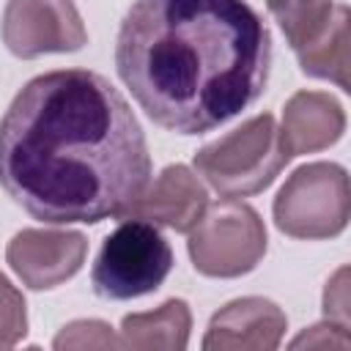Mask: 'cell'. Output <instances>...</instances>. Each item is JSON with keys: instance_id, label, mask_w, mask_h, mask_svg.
I'll return each instance as SVG.
<instances>
[{"instance_id": "obj_12", "label": "cell", "mask_w": 351, "mask_h": 351, "mask_svg": "<svg viewBox=\"0 0 351 351\" xmlns=\"http://www.w3.org/2000/svg\"><path fill=\"white\" fill-rule=\"evenodd\" d=\"M192 315L184 299H167L151 313H132L121 324L126 348H186Z\"/></svg>"}, {"instance_id": "obj_13", "label": "cell", "mask_w": 351, "mask_h": 351, "mask_svg": "<svg viewBox=\"0 0 351 351\" xmlns=\"http://www.w3.org/2000/svg\"><path fill=\"white\" fill-rule=\"evenodd\" d=\"M348 5H335L329 30L324 33V38L299 52V66L304 74L318 77V80H329L337 88L348 90Z\"/></svg>"}, {"instance_id": "obj_15", "label": "cell", "mask_w": 351, "mask_h": 351, "mask_svg": "<svg viewBox=\"0 0 351 351\" xmlns=\"http://www.w3.org/2000/svg\"><path fill=\"white\" fill-rule=\"evenodd\" d=\"M27 332V310L25 296L0 274V348L16 346Z\"/></svg>"}, {"instance_id": "obj_16", "label": "cell", "mask_w": 351, "mask_h": 351, "mask_svg": "<svg viewBox=\"0 0 351 351\" xmlns=\"http://www.w3.org/2000/svg\"><path fill=\"white\" fill-rule=\"evenodd\" d=\"M112 326H107L104 321H71L69 326L60 329V335L55 337V348H110V346H121V337H115L110 332Z\"/></svg>"}, {"instance_id": "obj_10", "label": "cell", "mask_w": 351, "mask_h": 351, "mask_svg": "<svg viewBox=\"0 0 351 351\" xmlns=\"http://www.w3.org/2000/svg\"><path fill=\"white\" fill-rule=\"evenodd\" d=\"M288 329L285 313L261 296H244L228 302L217 310L208 321V332L203 337L206 351H236V348H255L271 351L280 346Z\"/></svg>"}, {"instance_id": "obj_1", "label": "cell", "mask_w": 351, "mask_h": 351, "mask_svg": "<svg viewBox=\"0 0 351 351\" xmlns=\"http://www.w3.org/2000/svg\"><path fill=\"white\" fill-rule=\"evenodd\" d=\"M0 184L47 225L121 219L151 184L143 126L101 74H38L0 121Z\"/></svg>"}, {"instance_id": "obj_17", "label": "cell", "mask_w": 351, "mask_h": 351, "mask_svg": "<svg viewBox=\"0 0 351 351\" xmlns=\"http://www.w3.org/2000/svg\"><path fill=\"white\" fill-rule=\"evenodd\" d=\"M324 313L329 321L348 324V269H337L324 291Z\"/></svg>"}, {"instance_id": "obj_3", "label": "cell", "mask_w": 351, "mask_h": 351, "mask_svg": "<svg viewBox=\"0 0 351 351\" xmlns=\"http://www.w3.org/2000/svg\"><path fill=\"white\" fill-rule=\"evenodd\" d=\"M285 165L288 154L271 112L244 121L195 154V170L225 197L263 192Z\"/></svg>"}, {"instance_id": "obj_8", "label": "cell", "mask_w": 351, "mask_h": 351, "mask_svg": "<svg viewBox=\"0 0 351 351\" xmlns=\"http://www.w3.org/2000/svg\"><path fill=\"white\" fill-rule=\"evenodd\" d=\"M88 255V239L80 230H19L8 247L5 261L14 274L33 291H47L80 271Z\"/></svg>"}, {"instance_id": "obj_4", "label": "cell", "mask_w": 351, "mask_h": 351, "mask_svg": "<svg viewBox=\"0 0 351 351\" xmlns=\"http://www.w3.org/2000/svg\"><path fill=\"white\" fill-rule=\"evenodd\" d=\"M173 269V250L156 225L126 217L101 244L90 282L101 299L123 302L156 291Z\"/></svg>"}, {"instance_id": "obj_7", "label": "cell", "mask_w": 351, "mask_h": 351, "mask_svg": "<svg viewBox=\"0 0 351 351\" xmlns=\"http://www.w3.org/2000/svg\"><path fill=\"white\" fill-rule=\"evenodd\" d=\"M3 41L16 58H38L82 49L88 30L74 0H8L3 11Z\"/></svg>"}, {"instance_id": "obj_2", "label": "cell", "mask_w": 351, "mask_h": 351, "mask_svg": "<svg viewBox=\"0 0 351 351\" xmlns=\"http://www.w3.org/2000/svg\"><path fill=\"white\" fill-rule=\"evenodd\" d=\"M269 66V27L244 0H134L118 27V77L176 134L241 115L266 90Z\"/></svg>"}, {"instance_id": "obj_14", "label": "cell", "mask_w": 351, "mask_h": 351, "mask_svg": "<svg viewBox=\"0 0 351 351\" xmlns=\"http://www.w3.org/2000/svg\"><path fill=\"white\" fill-rule=\"evenodd\" d=\"M266 5L296 55L324 38L335 14V0H266Z\"/></svg>"}, {"instance_id": "obj_18", "label": "cell", "mask_w": 351, "mask_h": 351, "mask_svg": "<svg viewBox=\"0 0 351 351\" xmlns=\"http://www.w3.org/2000/svg\"><path fill=\"white\" fill-rule=\"evenodd\" d=\"M293 348L299 346H337V348H348V335H346V326L337 324V321H326V324H315L310 326L307 332H302L293 343Z\"/></svg>"}, {"instance_id": "obj_11", "label": "cell", "mask_w": 351, "mask_h": 351, "mask_svg": "<svg viewBox=\"0 0 351 351\" xmlns=\"http://www.w3.org/2000/svg\"><path fill=\"white\" fill-rule=\"evenodd\" d=\"M346 132L343 104L324 90H299L288 99L282 110L280 140L291 156L315 154L335 145Z\"/></svg>"}, {"instance_id": "obj_5", "label": "cell", "mask_w": 351, "mask_h": 351, "mask_svg": "<svg viewBox=\"0 0 351 351\" xmlns=\"http://www.w3.org/2000/svg\"><path fill=\"white\" fill-rule=\"evenodd\" d=\"M348 176L335 162H310L274 197V225L293 239H332L348 225Z\"/></svg>"}, {"instance_id": "obj_9", "label": "cell", "mask_w": 351, "mask_h": 351, "mask_svg": "<svg viewBox=\"0 0 351 351\" xmlns=\"http://www.w3.org/2000/svg\"><path fill=\"white\" fill-rule=\"evenodd\" d=\"M206 208L208 195L197 176L186 165H170L154 184L143 189V195L123 211L121 219L134 217L151 225H165L178 233H189L200 222Z\"/></svg>"}, {"instance_id": "obj_6", "label": "cell", "mask_w": 351, "mask_h": 351, "mask_svg": "<svg viewBox=\"0 0 351 351\" xmlns=\"http://www.w3.org/2000/svg\"><path fill=\"white\" fill-rule=\"evenodd\" d=\"M186 247L200 274L241 277L263 258L266 228L252 206L225 197L203 211L200 222L189 230Z\"/></svg>"}]
</instances>
